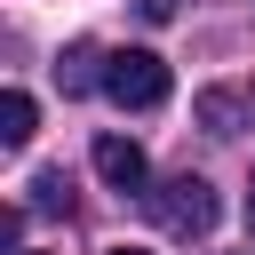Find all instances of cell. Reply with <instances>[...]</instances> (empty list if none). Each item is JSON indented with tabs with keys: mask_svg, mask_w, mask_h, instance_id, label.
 Instances as JSON below:
<instances>
[{
	"mask_svg": "<svg viewBox=\"0 0 255 255\" xmlns=\"http://www.w3.org/2000/svg\"><path fill=\"white\" fill-rule=\"evenodd\" d=\"M143 199H151L159 231H175V239H207V231H215V215H223L207 175H167V183H159V191H143Z\"/></svg>",
	"mask_w": 255,
	"mask_h": 255,
	"instance_id": "cell-2",
	"label": "cell"
},
{
	"mask_svg": "<svg viewBox=\"0 0 255 255\" xmlns=\"http://www.w3.org/2000/svg\"><path fill=\"white\" fill-rule=\"evenodd\" d=\"M199 120H207V135H239V96H199Z\"/></svg>",
	"mask_w": 255,
	"mask_h": 255,
	"instance_id": "cell-5",
	"label": "cell"
},
{
	"mask_svg": "<svg viewBox=\"0 0 255 255\" xmlns=\"http://www.w3.org/2000/svg\"><path fill=\"white\" fill-rule=\"evenodd\" d=\"M112 255H151V247H112Z\"/></svg>",
	"mask_w": 255,
	"mask_h": 255,
	"instance_id": "cell-10",
	"label": "cell"
},
{
	"mask_svg": "<svg viewBox=\"0 0 255 255\" xmlns=\"http://www.w3.org/2000/svg\"><path fill=\"white\" fill-rule=\"evenodd\" d=\"M247 231H255V183H247Z\"/></svg>",
	"mask_w": 255,
	"mask_h": 255,
	"instance_id": "cell-9",
	"label": "cell"
},
{
	"mask_svg": "<svg viewBox=\"0 0 255 255\" xmlns=\"http://www.w3.org/2000/svg\"><path fill=\"white\" fill-rule=\"evenodd\" d=\"M96 175L128 199V191H143L151 183V167H143V143L135 135H96Z\"/></svg>",
	"mask_w": 255,
	"mask_h": 255,
	"instance_id": "cell-3",
	"label": "cell"
},
{
	"mask_svg": "<svg viewBox=\"0 0 255 255\" xmlns=\"http://www.w3.org/2000/svg\"><path fill=\"white\" fill-rule=\"evenodd\" d=\"M32 120H40V112H32V96H24V88H8V96H0V143H8V151H24V143H32Z\"/></svg>",
	"mask_w": 255,
	"mask_h": 255,
	"instance_id": "cell-4",
	"label": "cell"
},
{
	"mask_svg": "<svg viewBox=\"0 0 255 255\" xmlns=\"http://www.w3.org/2000/svg\"><path fill=\"white\" fill-rule=\"evenodd\" d=\"M167 64L151 56V48H120V56H104V96L120 104V112H159L167 104Z\"/></svg>",
	"mask_w": 255,
	"mask_h": 255,
	"instance_id": "cell-1",
	"label": "cell"
},
{
	"mask_svg": "<svg viewBox=\"0 0 255 255\" xmlns=\"http://www.w3.org/2000/svg\"><path fill=\"white\" fill-rule=\"evenodd\" d=\"M16 255H32V247H16Z\"/></svg>",
	"mask_w": 255,
	"mask_h": 255,
	"instance_id": "cell-11",
	"label": "cell"
},
{
	"mask_svg": "<svg viewBox=\"0 0 255 255\" xmlns=\"http://www.w3.org/2000/svg\"><path fill=\"white\" fill-rule=\"evenodd\" d=\"M96 64V48H72V64H64V96H80L88 80H104V72H88Z\"/></svg>",
	"mask_w": 255,
	"mask_h": 255,
	"instance_id": "cell-6",
	"label": "cell"
},
{
	"mask_svg": "<svg viewBox=\"0 0 255 255\" xmlns=\"http://www.w3.org/2000/svg\"><path fill=\"white\" fill-rule=\"evenodd\" d=\"M32 199H40V207H64V199H72V191H64V167H40V175H32Z\"/></svg>",
	"mask_w": 255,
	"mask_h": 255,
	"instance_id": "cell-7",
	"label": "cell"
},
{
	"mask_svg": "<svg viewBox=\"0 0 255 255\" xmlns=\"http://www.w3.org/2000/svg\"><path fill=\"white\" fill-rule=\"evenodd\" d=\"M135 16H143V24H167V16H175V0H135Z\"/></svg>",
	"mask_w": 255,
	"mask_h": 255,
	"instance_id": "cell-8",
	"label": "cell"
}]
</instances>
